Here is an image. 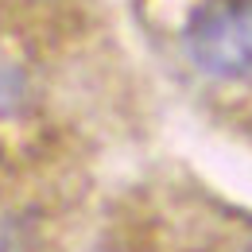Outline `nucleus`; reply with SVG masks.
Returning a JSON list of instances; mask_svg holds the SVG:
<instances>
[{"label":"nucleus","mask_w":252,"mask_h":252,"mask_svg":"<svg viewBox=\"0 0 252 252\" xmlns=\"http://www.w3.org/2000/svg\"><path fill=\"white\" fill-rule=\"evenodd\" d=\"M179 47L206 82H252V0H198L179 32Z\"/></svg>","instance_id":"f257e3e1"},{"label":"nucleus","mask_w":252,"mask_h":252,"mask_svg":"<svg viewBox=\"0 0 252 252\" xmlns=\"http://www.w3.org/2000/svg\"><path fill=\"white\" fill-rule=\"evenodd\" d=\"M28 97V74L20 70V63L0 55V117L20 109V101Z\"/></svg>","instance_id":"f03ea898"},{"label":"nucleus","mask_w":252,"mask_h":252,"mask_svg":"<svg viewBox=\"0 0 252 252\" xmlns=\"http://www.w3.org/2000/svg\"><path fill=\"white\" fill-rule=\"evenodd\" d=\"M0 252H32V229L20 218H0Z\"/></svg>","instance_id":"7ed1b4c3"},{"label":"nucleus","mask_w":252,"mask_h":252,"mask_svg":"<svg viewBox=\"0 0 252 252\" xmlns=\"http://www.w3.org/2000/svg\"><path fill=\"white\" fill-rule=\"evenodd\" d=\"M245 252H252V241H249V249H245Z\"/></svg>","instance_id":"20e7f679"}]
</instances>
